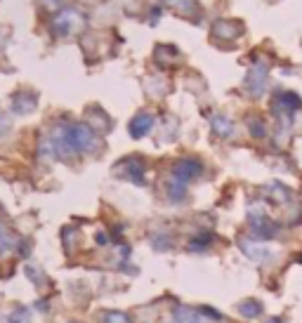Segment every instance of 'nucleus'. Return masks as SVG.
<instances>
[{
  "mask_svg": "<svg viewBox=\"0 0 302 323\" xmlns=\"http://www.w3.org/2000/svg\"><path fill=\"white\" fill-rule=\"evenodd\" d=\"M0 236H2V226H0Z\"/></svg>",
  "mask_w": 302,
  "mask_h": 323,
  "instance_id": "nucleus-19",
  "label": "nucleus"
},
{
  "mask_svg": "<svg viewBox=\"0 0 302 323\" xmlns=\"http://www.w3.org/2000/svg\"><path fill=\"white\" fill-rule=\"evenodd\" d=\"M168 196H170V201H182V198L187 196V184H182V182H177L172 177L168 182Z\"/></svg>",
  "mask_w": 302,
  "mask_h": 323,
  "instance_id": "nucleus-10",
  "label": "nucleus"
},
{
  "mask_svg": "<svg viewBox=\"0 0 302 323\" xmlns=\"http://www.w3.org/2000/svg\"><path fill=\"white\" fill-rule=\"evenodd\" d=\"M69 137H71V144H73V149H76V153L95 151L97 149V135H95V130L88 123H73V125H69Z\"/></svg>",
  "mask_w": 302,
  "mask_h": 323,
  "instance_id": "nucleus-2",
  "label": "nucleus"
},
{
  "mask_svg": "<svg viewBox=\"0 0 302 323\" xmlns=\"http://www.w3.org/2000/svg\"><path fill=\"white\" fill-rule=\"evenodd\" d=\"M102 321L104 323H130L128 316L121 314V312H107V314H102Z\"/></svg>",
  "mask_w": 302,
  "mask_h": 323,
  "instance_id": "nucleus-14",
  "label": "nucleus"
},
{
  "mask_svg": "<svg viewBox=\"0 0 302 323\" xmlns=\"http://www.w3.org/2000/svg\"><path fill=\"white\" fill-rule=\"evenodd\" d=\"M248 130H250V135L258 137V139L267 137V127H265V123H262L260 118H250V120H248Z\"/></svg>",
  "mask_w": 302,
  "mask_h": 323,
  "instance_id": "nucleus-13",
  "label": "nucleus"
},
{
  "mask_svg": "<svg viewBox=\"0 0 302 323\" xmlns=\"http://www.w3.org/2000/svg\"><path fill=\"white\" fill-rule=\"evenodd\" d=\"M151 127H153V116L151 113H137V116L130 120V135L135 137V139H142V137H147L151 132Z\"/></svg>",
  "mask_w": 302,
  "mask_h": 323,
  "instance_id": "nucleus-6",
  "label": "nucleus"
},
{
  "mask_svg": "<svg viewBox=\"0 0 302 323\" xmlns=\"http://www.w3.org/2000/svg\"><path fill=\"white\" fill-rule=\"evenodd\" d=\"M267 78H269V66H267V64H262V62L255 64V66L250 69L248 78H246V90H248V95H253V97L265 95Z\"/></svg>",
  "mask_w": 302,
  "mask_h": 323,
  "instance_id": "nucleus-3",
  "label": "nucleus"
},
{
  "mask_svg": "<svg viewBox=\"0 0 302 323\" xmlns=\"http://www.w3.org/2000/svg\"><path fill=\"white\" fill-rule=\"evenodd\" d=\"M213 130H215V135H217V137H231V132H234V125H231L229 118L217 116L213 120Z\"/></svg>",
  "mask_w": 302,
  "mask_h": 323,
  "instance_id": "nucleus-9",
  "label": "nucleus"
},
{
  "mask_svg": "<svg viewBox=\"0 0 302 323\" xmlns=\"http://www.w3.org/2000/svg\"><path fill=\"white\" fill-rule=\"evenodd\" d=\"M241 248H243V252H246L248 257H255V260H262L267 255L262 245H253V243H248V241H241Z\"/></svg>",
  "mask_w": 302,
  "mask_h": 323,
  "instance_id": "nucleus-12",
  "label": "nucleus"
},
{
  "mask_svg": "<svg viewBox=\"0 0 302 323\" xmlns=\"http://www.w3.org/2000/svg\"><path fill=\"white\" fill-rule=\"evenodd\" d=\"M40 2H43V5H47V9H50V12H59L66 0H40Z\"/></svg>",
  "mask_w": 302,
  "mask_h": 323,
  "instance_id": "nucleus-17",
  "label": "nucleus"
},
{
  "mask_svg": "<svg viewBox=\"0 0 302 323\" xmlns=\"http://www.w3.org/2000/svg\"><path fill=\"white\" fill-rule=\"evenodd\" d=\"M125 175L135 182V184H144V165L140 161H125Z\"/></svg>",
  "mask_w": 302,
  "mask_h": 323,
  "instance_id": "nucleus-8",
  "label": "nucleus"
},
{
  "mask_svg": "<svg viewBox=\"0 0 302 323\" xmlns=\"http://www.w3.org/2000/svg\"><path fill=\"white\" fill-rule=\"evenodd\" d=\"M165 2L175 5L179 12H194V9H196V2H194V0H165Z\"/></svg>",
  "mask_w": 302,
  "mask_h": 323,
  "instance_id": "nucleus-15",
  "label": "nucleus"
},
{
  "mask_svg": "<svg viewBox=\"0 0 302 323\" xmlns=\"http://www.w3.org/2000/svg\"><path fill=\"white\" fill-rule=\"evenodd\" d=\"M241 314L258 316L260 314V305H258V302H243V305H241Z\"/></svg>",
  "mask_w": 302,
  "mask_h": 323,
  "instance_id": "nucleus-16",
  "label": "nucleus"
},
{
  "mask_svg": "<svg viewBox=\"0 0 302 323\" xmlns=\"http://www.w3.org/2000/svg\"><path fill=\"white\" fill-rule=\"evenodd\" d=\"M33 108H36V97H33V95L17 92V95L12 97V111H14V113H28V111H33Z\"/></svg>",
  "mask_w": 302,
  "mask_h": 323,
  "instance_id": "nucleus-7",
  "label": "nucleus"
},
{
  "mask_svg": "<svg viewBox=\"0 0 302 323\" xmlns=\"http://www.w3.org/2000/svg\"><path fill=\"white\" fill-rule=\"evenodd\" d=\"M83 24H85V17L80 14L78 9L62 7L59 12H54V17H52V31L57 36H71Z\"/></svg>",
  "mask_w": 302,
  "mask_h": 323,
  "instance_id": "nucleus-1",
  "label": "nucleus"
},
{
  "mask_svg": "<svg viewBox=\"0 0 302 323\" xmlns=\"http://www.w3.org/2000/svg\"><path fill=\"white\" fill-rule=\"evenodd\" d=\"M175 319H177V323H201L198 314L191 312V309H184V307L175 309Z\"/></svg>",
  "mask_w": 302,
  "mask_h": 323,
  "instance_id": "nucleus-11",
  "label": "nucleus"
},
{
  "mask_svg": "<svg viewBox=\"0 0 302 323\" xmlns=\"http://www.w3.org/2000/svg\"><path fill=\"white\" fill-rule=\"evenodd\" d=\"M213 33L222 40H234L243 33V24L241 21H234V19H217L213 24Z\"/></svg>",
  "mask_w": 302,
  "mask_h": 323,
  "instance_id": "nucleus-5",
  "label": "nucleus"
},
{
  "mask_svg": "<svg viewBox=\"0 0 302 323\" xmlns=\"http://www.w3.org/2000/svg\"><path fill=\"white\" fill-rule=\"evenodd\" d=\"M201 172H203L201 161H196V158H182V161L175 163L172 177H175L177 182H182V184H187V182H191L194 177H198Z\"/></svg>",
  "mask_w": 302,
  "mask_h": 323,
  "instance_id": "nucleus-4",
  "label": "nucleus"
},
{
  "mask_svg": "<svg viewBox=\"0 0 302 323\" xmlns=\"http://www.w3.org/2000/svg\"><path fill=\"white\" fill-rule=\"evenodd\" d=\"M9 130V118L7 116H0V135H5Z\"/></svg>",
  "mask_w": 302,
  "mask_h": 323,
  "instance_id": "nucleus-18",
  "label": "nucleus"
}]
</instances>
